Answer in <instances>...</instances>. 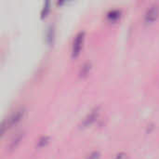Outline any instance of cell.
<instances>
[{
  "instance_id": "cell-8",
  "label": "cell",
  "mask_w": 159,
  "mask_h": 159,
  "mask_svg": "<svg viewBox=\"0 0 159 159\" xmlns=\"http://www.w3.org/2000/svg\"><path fill=\"white\" fill-rule=\"evenodd\" d=\"M89 70H90V63L88 62V61L87 62H84L81 65V67H80L79 74H80V75H86L89 73Z\"/></svg>"
},
{
  "instance_id": "cell-4",
  "label": "cell",
  "mask_w": 159,
  "mask_h": 159,
  "mask_svg": "<svg viewBox=\"0 0 159 159\" xmlns=\"http://www.w3.org/2000/svg\"><path fill=\"white\" fill-rule=\"evenodd\" d=\"M99 113H100V107L98 106V107H95V108H93L86 116H85V118L82 120V122H81V126L83 127V128H86V127H88V126H89V125H91L95 120H96V118L98 117V115H99Z\"/></svg>"
},
{
  "instance_id": "cell-9",
  "label": "cell",
  "mask_w": 159,
  "mask_h": 159,
  "mask_svg": "<svg viewBox=\"0 0 159 159\" xmlns=\"http://www.w3.org/2000/svg\"><path fill=\"white\" fill-rule=\"evenodd\" d=\"M50 9V2L49 1H46L43 5V7L41 9V17H45L47 16V14L48 13Z\"/></svg>"
},
{
  "instance_id": "cell-3",
  "label": "cell",
  "mask_w": 159,
  "mask_h": 159,
  "mask_svg": "<svg viewBox=\"0 0 159 159\" xmlns=\"http://www.w3.org/2000/svg\"><path fill=\"white\" fill-rule=\"evenodd\" d=\"M159 16V5L158 4H153L145 11L144 14V20L146 23H152L154 22Z\"/></svg>"
},
{
  "instance_id": "cell-1",
  "label": "cell",
  "mask_w": 159,
  "mask_h": 159,
  "mask_svg": "<svg viewBox=\"0 0 159 159\" xmlns=\"http://www.w3.org/2000/svg\"><path fill=\"white\" fill-rule=\"evenodd\" d=\"M25 113V109L23 107L17 108L15 111H13L9 116H7V118H5L1 125V135L4 136L6 131L11 129L14 125H16L18 122L20 121V119L23 117V115Z\"/></svg>"
},
{
  "instance_id": "cell-11",
  "label": "cell",
  "mask_w": 159,
  "mask_h": 159,
  "mask_svg": "<svg viewBox=\"0 0 159 159\" xmlns=\"http://www.w3.org/2000/svg\"><path fill=\"white\" fill-rule=\"evenodd\" d=\"M99 157H100L99 153H98V152H93L92 154H90V155L89 156L88 159H99Z\"/></svg>"
},
{
  "instance_id": "cell-6",
  "label": "cell",
  "mask_w": 159,
  "mask_h": 159,
  "mask_svg": "<svg viewBox=\"0 0 159 159\" xmlns=\"http://www.w3.org/2000/svg\"><path fill=\"white\" fill-rule=\"evenodd\" d=\"M54 34H55V32H54V26L53 24H49L46 30V42L50 45L51 43H53V40H54Z\"/></svg>"
},
{
  "instance_id": "cell-2",
  "label": "cell",
  "mask_w": 159,
  "mask_h": 159,
  "mask_svg": "<svg viewBox=\"0 0 159 159\" xmlns=\"http://www.w3.org/2000/svg\"><path fill=\"white\" fill-rule=\"evenodd\" d=\"M84 36H85L84 31H80L75 34L74 41H73V45H72V57L75 58L80 53L83 41H84Z\"/></svg>"
},
{
  "instance_id": "cell-5",
  "label": "cell",
  "mask_w": 159,
  "mask_h": 159,
  "mask_svg": "<svg viewBox=\"0 0 159 159\" xmlns=\"http://www.w3.org/2000/svg\"><path fill=\"white\" fill-rule=\"evenodd\" d=\"M23 134H24V132H23L22 130H20V131H18V132L11 138V140H10V142H9V143H8V145H7V150H8V151H12V150H14V149L17 147V145L20 143V140L22 139Z\"/></svg>"
},
{
  "instance_id": "cell-7",
  "label": "cell",
  "mask_w": 159,
  "mask_h": 159,
  "mask_svg": "<svg viewBox=\"0 0 159 159\" xmlns=\"http://www.w3.org/2000/svg\"><path fill=\"white\" fill-rule=\"evenodd\" d=\"M120 14H121V11H120L119 9H116V8H115V9L109 10L108 13L106 14V16H107V19H108L109 20L115 21V20H116L119 19Z\"/></svg>"
},
{
  "instance_id": "cell-10",
  "label": "cell",
  "mask_w": 159,
  "mask_h": 159,
  "mask_svg": "<svg viewBox=\"0 0 159 159\" xmlns=\"http://www.w3.org/2000/svg\"><path fill=\"white\" fill-rule=\"evenodd\" d=\"M48 142V136H43L42 138H40L37 142V146L38 147H43L44 145H46Z\"/></svg>"
},
{
  "instance_id": "cell-12",
  "label": "cell",
  "mask_w": 159,
  "mask_h": 159,
  "mask_svg": "<svg viewBox=\"0 0 159 159\" xmlns=\"http://www.w3.org/2000/svg\"><path fill=\"white\" fill-rule=\"evenodd\" d=\"M116 159H127V156H126V154H124V153H119V154L116 156Z\"/></svg>"
}]
</instances>
